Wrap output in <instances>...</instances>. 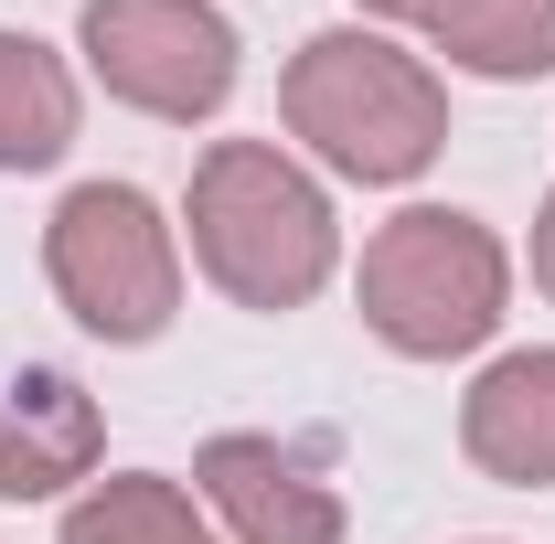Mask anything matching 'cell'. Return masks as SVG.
<instances>
[{
	"mask_svg": "<svg viewBox=\"0 0 555 544\" xmlns=\"http://www.w3.org/2000/svg\"><path fill=\"white\" fill-rule=\"evenodd\" d=\"M332 204L321 182L268 150V139H214L204 171H193V257L224 299L246 310H299L321 277H332Z\"/></svg>",
	"mask_w": 555,
	"mask_h": 544,
	"instance_id": "6da1fadb",
	"label": "cell"
},
{
	"mask_svg": "<svg viewBox=\"0 0 555 544\" xmlns=\"http://www.w3.org/2000/svg\"><path fill=\"white\" fill-rule=\"evenodd\" d=\"M278 107H288V139H310L343 182H416L449 139L438 75L396 54L385 33H310Z\"/></svg>",
	"mask_w": 555,
	"mask_h": 544,
	"instance_id": "7a4b0ae2",
	"label": "cell"
},
{
	"mask_svg": "<svg viewBox=\"0 0 555 544\" xmlns=\"http://www.w3.org/2000/svg\"><path fill=\"white\" fill-rule=\"evenodd\" d=\"M502 288H513V268H502V235L481 213L416 204L363 246V321H374V341H396L406 363H449V352L491 341Z\"/></svg>",
	"mask_w": 555,
	"mask_h": 544,
	"instance_id": "3957f363",
	"label": "cell"
},
{
	"mask_svg": "<svg viewBox=\"0 0 555 544\" xmlns=\"http://www.w3.org/2000/svg\"><path fill=\"white\" fill-rule=\"evenodd\" d=\"M43 268H54V299L96 341H160L171 310H182L171 224L129 182H75L65 204H54V224H43Z\"/></svg>",
	"mask_w": 555,
	"mask_h": 544,
	"instance_id": "277c9868",
	"label": "cell"
},
{
	"mask_svg": "<svg viewBox=\"0 0 555 544\" xmlns=\"http://www.w3.org/2000/svg\"><path fill=\"white\" fill-rule=\"evenodd\" d=\"M86 65L139 118H214L235 86V22L204 0H86Z\"/></svg>",
	"mask_w": 555,
	"mask_h": 544,
	"instance_id": "5b68a950",
	"label": "cell"
},
{
	"mask_svg": "<svg viewBox=\"0 0 555 544\" xmlns=\"http://www.w3.org/2000/svg\"><path fill=\"white\" fill-rule=\"evenodd\" d=\"M193 480H204V502L224 513L235 544H343L332 480L310 470L299 449H278V438H214L193 459Z\"/></svg>",
	"mask_w": 555,
	"mask_h": 544,
	"instance_id": "8992f818",
	"label": "cell"
},
{
	"mask_svg": "<svg viewBox=\"0 0 555 544\" xmlns=\"http://www.w3.org/2000/svg\"><path fill=\"white\" fill-rule=\"evenodd\" d=\"M96 470V406L54 363L0 374V502H54L65 480Z\"/></svg>",
	"mask_w": 555,
	"mask_h": 544,
	"instance_id": "52a82bcc",
	"label": "cell"
},
{
	"mask_svg": "<svg viewBox=\"0 0 555 544\" xmlns=\"http://www.w3.org/2000/svg\"><path fill=\"white\" fill-rule=\"evenodd\" d=\"M460 449L513 491H555V352H502L470 406H460Z\"/></svg>",
	"mask_w": 555,
	"mask_h": 544,
	"instance_id": "ba28073f",
	"label": "cell"
},
{
	"mask_svg": "<svg viewBox=\"0 0 555 544\" xmlns=\"http://www.w3.org/2000/svg\"><path fill=\"white\" fill-rule=\"evenodd\" d=\"M75 139V75L54 43L0 33V171H43Z\"/></svg>",
	"mask_w": 555,
	"mask_h": 544,
	"instance_id": "9c48e42d",
	"label": "cell"
},
{
	"mask_svg": "<svg viewBox=\"0 0 555 544\" xmlns=\"http://www.w3.org/2000/svg\"><path fill=\"white\" fill-rule=\"evenodd\" d=\"M427 33H438V54H449V65L502 75V86L555 75V0H438V11H427Z\"/></svg>",
	"mask_w": 555,
	"mask_h": 544,
	"instance_id": "30bf717a",
	"label": "cell"
},
{
	"mask_svg": "<svg viewBox=\"0 0 555 544\" xmlns=\"http://www.w3.org/2000/svg\"><path fill=\"white\" fill-rule=\"evenodd\" d=\"M65 544H214V523L193 513V491L129 470V480H96L65 513Z\"/></svg>",
	"mask_w": 555,
	"mask_h": 544,
	"instance_id": "8fae6325",
	"label": "cell"
},
{
	"mask_svg": "<svg viewBox=\"0 0 555 544\" xmlns=\"http://www.w3.org/2000/svg\"><path fill=\"white\" fill-rule=\"evenodd\" d=\"M534 288L555 299V193H545V213H534Z\"/></svg>",
	"mask_w": 555,
	"mask_h": 544,
	"instance_id": "7c38bea8",
	"label": "cell"
},
{
	"mask_svg": "<svg viewBox=\"0 0 555 544\" xmlns=\"http://www.w3.org/2000/svg\"><path fill=\"white\" fill-rule=\"evenodd\" d=\"M363 11H396V22H427L438 0H363Z\"/></svg>",
	"mask_w": 555,
	"mask_h": 544,
	"instance_id": "4fadbf2b",
	"label": "cell"
}]
</instances>
